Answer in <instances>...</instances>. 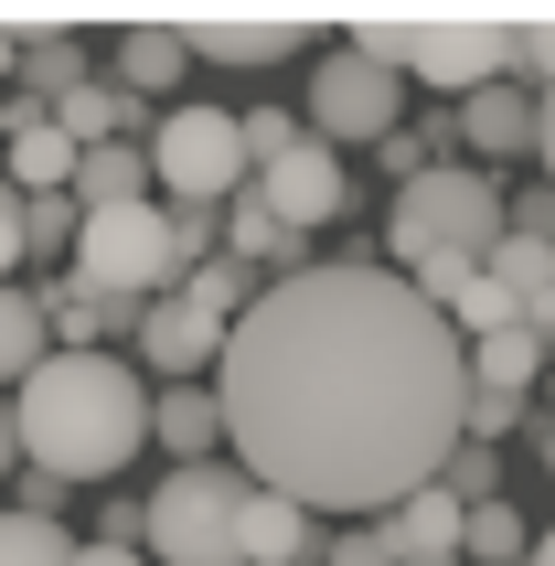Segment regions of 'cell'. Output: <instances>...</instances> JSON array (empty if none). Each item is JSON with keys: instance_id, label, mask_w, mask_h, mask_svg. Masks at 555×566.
<instances>
[{"instance_id": "8", "label": "cell", "mask_w": 555, "mask_h": 566, "mask_svg": "<svg viewBox=\"0 0 555 566\" xmlns=\"http://www.w3.org/2000/svg\"><path fill=\"white\" fill-rule=\"evenodd\" d=\"M310 139L321 150H385L396 139V107H406V86H396V64H374V54H321V75H310Z\"/></svg>"}, {"instance_id": "20", "label": "cell", "mask_w": 555, "mask_h": 566, "mask_svg": "<svg viewBox=\"0 0 555 566\" xmlns=\"http://www.w3.org/2000/svg\"><path fill=\"white\" fill-rule=\"evenodd\" d=\"M300 556H321L310 513L289 492H247V566H300Z\"/></svg>"}, {"instance_id": "28", "label": "cell", "mask_w": 555, "mask_h": 566, "mask_svg": "<svg viewBox=\"0 0 555 566\" xmlns=\"http://www.w3.org/2000/svg\"><path fill=\"white\" fill-rule=\"evenodd\" d=\"M0 566H75L64 524H32V513H0Z\"/></svg>"}, {"instance_id": "33", "label": "cell", "mask_w": 555, "mask_h": 566, "mask_svg": "<svg viewBox=\"0 0 555 566\" xmlns=\"http://www.w3.org/2000/svg\"><path fill=\"white\" fill-rule=\"evenodd\" d=\"M321 566H396V545H385V524L374 535H321Z\"/></svg>"}, {"instance_id": "11", "label": "cell", "mask_w": 555, "mask_h": 566, "mask_svg": "<svg viewBox=\"0 0 555 566\" xmlns=\"http://www.w3.org/2000/svg\"><path fill=\"white\" fill-rule=\"evenodd\" d=\"M256 203H268L289 235H310V224H332L342 203H353V182H342V160L321 150V139H300L289 160H268V171H256Z\"/></svg>"}, {"instance_id": "38", "label": "cell", "mask_w": 555, "mask_h": 566, "mask_svg": "<svg viewBox=\"0 0 555 566\" xmlns=\"http://www.w3.org/2000/svg\"><path fill=\"white\" fill-rule=\"evenodd\" d=\"M0 75H22V32H0Z\"/></svg>"}, {"instance_id": "7", "label": "cell", "mask_w": 555, "mask_h": 566, "mask_svg": "<svg viewBox=\"0 0 555 566\" xmlns=\"http://www.w3.org/2000/svg\"><path fill=\"white\" fill-rule=\"evenodd\" d=\"M75 289H96V300H128V311L171 300V289H182L171 203H118V214H86V247H75Z\"/></svg>"}, {"instance_id": "15", "label": "cell", "mask_w": 555, "mask_h": 566, "mask_svg": "<svg viewBox=\"0 0 555 566\" xmlns=\"http://www.w3.org/2000/svg\"><path fill=\"white\" fill-rule=\"evenodd\" d=\"M460 139H470V150H545V96H534V86L460 96Z\"/></svg>"}, {"instance_id": "30", "label": "cell", "mask_w": 555, "mask_h": 566, "mask_svg": "<svg viewBox=\"0 0 555 566\" xmlns=\"http://www.w3.org/2000/svg\"><path fill=\"white\" fill-rule=\"evenodd\" d=\"M300 139H310V128L289 118V107H247V160H256V171H268V160H289Z\"/></svg>"}, {"instance_id": "22", "label": "cell", "mask_w": 555, "mask_h": 566, "mask_svg": "<svg viewBox=\"0 0 555 566\" xmlns=\"http://www.w3.org/2000/svg\"><path fill=\"white\" fill-rule=\"evenodd\" d=\"M224 256H235V268H256V256H268V268H289V279H310V256H300V235H289V224L268 214V203H224Z\"/></svg>"}, {"instance_id": "3", "label": "cell", "mask_w": 555, "mask_h": 566, "mask_svg": "<svg viewBox=\"0 0 555 566\" xmlns=\"http://www.w3.org/2000/svg\"><path fill=\"white\" fill-rule=\"evenodd\" d=\"M353 54L374 64H417L428 86H513L524 75V22H502V11H353Z\"/></svg>"}, {"instance_id": "19", "label": "cell", "mask_w": 555, "mask_h": 566, "mask_svg": "<svg viewBox=\"0 0 555 566\" xmlns=\"http://www.w3.org/2000/svg\"><path fill=\"white\" fill-rule=\"evenodd\" d=\"M86 86H96V75H86V43H75V32H43V43L22 54V96H32V118L75 107Z\"/></svg>"}, {"instance_id": "39", "label": "cell", "mask_w": 555, "mask_h": 566, "mask_svg": "<svg viewBox=\"0 0 555 566\" xmlns=\"http://www.w3.org/2000/svg\"><path fill=\"white\" fill-rule=\"evenodd\" d=\"M545 182H555V96H545Z\"/></svg>"}, {"instance_id": "5", "label": "cell", "mask_w": 555, "mask_h": 566, "mask_svg": "<svg viewBox=\"0 0 555 566\" xmlns=\"http://www.w3.org/2000/svg\"><path fill=\"white\" fill-rule=\"evenodd\" d=\"M139 150H150V182L171 192V203H203V214H224V203L256 182L247 118H235V107H160Z\"/></svg>"}, {"instance_id": "42", "label": "cell", "mask_w": 555, "mask_h": 566, "mask_svg": "<svg viewBox=\"0 0 555 566\" xmlns=\"http://www.w3.org/2000/svg\"><path fill=\"white\" fill-rule=\"evenodd\" d=\"M11 118H22V107H0V139H11Z\"/></svg>"}, {"instance_id": "9", "label": "cell", "mask_w": 555, "mask_h": 566, "mask_svg": "<svg viewBox=\"0 0 555 566\" xmlns=\"http://www.w3.org/2000/svg\"><path fill=\"white\" fill-rule=\"evenodd\" d=\"M128 343H139V364H160V385H192V375H224V343H235V321H214L203 300H150V311L128 321Z\"/></svg>"}, {"instance_id": "21", "label": "cell", "mask_w": 555, "mask_h": 566, "mask_svg": "<svg viewBox=\"0 0 555 566\" xmlns=\"http://www.w3.org/2000/svg\"><path fill=\"white\" fill-rule=\"evenodd\" d=\"M75 203H86V214L150 203V150H139V139H118V150H86V160H75Z\"/></svg>"}, {"instance_id": "6", "label": "cell", "mask_w": 555, "mask_h": 566, "mask_svg": "<svg viewBox=\"0 0 555 566\" xmlns=\"http://www.w3.org/2000/svg\"><path fill=\"white\" fill-rule=\"evenodd\" d=\"M247 471H224V460H203V471H171L150 492V545L160 566H247Z\"/></svg>"}, {"instance_id": "29", "label": "cell", "mask_w": 555, "mask_h": 566, "mask_svg": "<svg viewBox=\"0 0 555 566\" xmlns=\"http://www.w3.org/2000/svg\"><path fill=\"white\" fill-rule=\"evenodd\" d=\"M438 481H449L470 513H481V503H502V449H470V439H460V460H449Z\"/></svg>"}, {"instance_id": "1", "label": "cell", "mask_w": 555, "mask_h": 566, "mask_svg": "<svg viewBox=\"0 0 555 566\" xmlns=\"http://www.w3.org/2000/svg\"><path fill=\"white\" fill-rule=\"evenodd\" d=\"M224 449L300 513H396L470 439V343L396 268L268 279L224 343Z\"/></svg>"}, {"instance_id": "18", "label": "cell", "mask_w": 555, "mask_h": 566, "mask_svg": "<svg viewBox=\"0 0 555 566\" xmlns=\"http://www.w3.org/2000/svg\"><path fill=\"white\" fill-rule=\"evenodd\" d=\"M492 279L513 289L524 332H555V247H534V235H502V247H492Z\"/></svg>"}, {"instance_id": "17", "label": "cell", "mask_w": 555, "mask_h": 566, "mask_svg": "<svg viewBox=\"0 0 555 566\" xmlns=\"http://www.w3.org/2000/svg\"><path fill=\"white\" fill-rule=\"evenodd\" d=\"M43 364H54V321H43V300H32V289H0V385L22 396Z\"/></svg>"}, {"instance_id": "25", "label": "cell", "mask_w": 555, "mask_h": 566, "mask_svg": "<svg viewBox=\"0 0 555 566\" xmlns=\"http://www.w3.org/2000/svg\"><path fill=\"white\" fill-rule=\"evenodd\" d=\"M43 321L64 332V353H107V332H118V321H139V311H128V300H96V289H54V300H43Z\"/></svg>"}, {"instance_id": "16", "label": "cell", "mask_w": 555, "mask_h": 566, "mask_svg": "<svg viewBox=\"0 0 555 566\" xmlns=\"http://www.w3.org/2000/svg\"><path fill=\"white\" fill-rule=\"evenodd\" d=\"M182 64H192L182 22H128L118 32V86L128 96H171V86H182Z\"/></svg>"}, {"instance_id": "35", "label": "cell", "mask_w": 555, "mask_h": 566, "mask_svg": "<svg viewBox=\"0 0 555 566\" xmlns=\"http://www.w3.org/2000/svg\"><path fill=\"white\" fill-rule=\"evenodd\" d=\"M513 428V396H470V449H492Z\"/></svg>"}, {"instance_id": "13", "label": "cell", "mask_w": 555, "mask_h": 566, "mask_svg": "<svg viewBox=\"0 0 555 566\" xmlns=\"http://www.w3.org/2000/svg\"><path fill=\"white\" fill-rule=\"evenodd\" d=\"M0 160H11V192L43 203V192H75V160H86V150H75V128H64V118H32V107H22L11 139H0Z\"/></svg>"}, {"instance_id": "10", "label": "cell", "mask_w": 555, "mask_h": 566, "mask_svg": "<svg viewBox=\"0 0 555 566\" xmlns=\"http://www.w3.org/2000/svg\"><path fill=\"white\" fill-rule=\"evenodd\" d=\"M192 64H289L310 43V11H182Z\"/></svg>"}, {"instance_id": "37", "label": "cell", "mask_w": 555, "mask_h": 566, "mask_svg": "<svg viewBox=\"0 0 555 566\" xmlns=\"http://www.w3.org/2000/svg\"><path fill=\"white\" fill-rule=\"evenodd\" d=\"M22 460V417H11V396H0V471Z\"/></svg>"}, {"instance_id": "24", "label": "cell", "mask_w": 555, "mask_h": 566, "mask_svg": "<svg viewBox=\"0 0 555 566\" xmlns=\"http://www.w3.org/2000/svg\"><path fill=\"white\" fill-rule=\"evenodd\" d=\"M545 375V332H492V343H470V385L481 396H524Z\"/></svg>"}, {"instance_id": "34", "label": "cell", "mask_w": 555, "mask_h": 566, "mask_svg": "<svg viewBox=\"0 0 555 566\" xmlns=\"http://www.w3.org/2000/svg\"><path fill=\"white\" fill-rule=\"evenodd\" d=\"M513 235H534V247H555V182L513 192Z\"/></svg>"}, {"instance_id": "31", "label": "cell", "mask_w": 555, "mask_h": 566, "mask_svg": "<svg viewBox=\"0 0 555 566\" xmlns=\"http://www.w3.org/2000/svg\"><path fill=\"white\" fill-rule=\"evenodd\" d=\"M22 256H32V192H11V171H0V289H11Z\"/></svg>"}, {"instance_id": "4", "label": "cell", "mask_w": 555, "mask_h": 566, "mask_svg": "<svg viewBox=\"0 0 555 566\" xmlns=\"http://www.w3.org/2000/svg\"><path fill=\"white\" fill-rule=\"evenodd\" d=\"M502 235H513L502 182H481L460 160H428V171L396 192V214H385V247H396L406 268H428V256H492Z\"/></svg>"}, {"instance_id": "14", "label": "cell", "mask_w": 555, "mask_h": 566, "mask_svg": "<svg viewBox=\"0 0 555 566\" xmlns=\"http://www.w3.org/2000/svg\"><path fill=\"white\" fill-rule=\"evenodd\" d=\"M150 439L171 449L182 471H203V460L224 449V396H214V385H160V396H150Z\"/></svg>"}, {"instance_id": "40", "label": "cell", "mask_w": 555, "mask_h": 566, "mask_svg": "<svg viewBox=\"0 0 555 566\" xmlns=\"http://www.w3.org/2000/svg\"><path fill=\"white\" fill-rule=\"evenodd\" d=\"M534 566H555V524H545V535H534Z\"/></svg>"}, {"instance_id": "2", "label": "cell", "mask_w": 555, "mask_h": 566, "mask_svg": "<svg viewBox=\"0 0 555 566\" xmlns=\"http://www.w3.org/2000/svg\"><path fill=\"white\" fill-rule=\"evenodd\" d=\"M22 417V460L43 481H118L128 449H150V385L128 375L118 353H54L43 375L11 396Z\"/></svg>"}, {"instance_id": "26", "label": "cell", "mask_w": 555, "mask_h": 566, "mask_svg": "<svg viewBox=\"0 0 555 566\" xmlns=\"http://www.w3.org/2000/svg\"><path fill=\"white\" fill-rule=\"evenodd\" d=\"M470 556H481V566H534V524L513 503H481V513H470Z\"/></svg>"}, {"instance_id": "12", "label": "cell", "mask_w": 555, "mask_h": 566, "mask_svg": "<svg viewBox=\"0 0 555 566\" xmlns=\"http://www.w3.org/2000/svg\"><path fill=\"white\" fill-rule=\"evenodd\" d=\"M385 545H396V566H460L470 556V503L449 492V481H428L417 503L385 513Z\"/></svg>"}, {"instance_id": "23", "label": "cell", "mask_w": 555, "mask_h": 566, "mask_svg": "<svg viewBox=\"0 0 555 566\" xmlns=\"http://www.w3.org/2000/svg\"><path fill=\"white\" fill-rule=\"evenodd\" d=\"M54 118L75 128V150H118L128 128H139V96H128L118 75H107V86H86V96H75V107H54ZM139 139H150V128H139Z\"/></svg>"}, {"instance_id": "41", "label": "cell", "mask_w": 555, "mask_h": 566, "mask_svg": "<svg viewBox=\"0 0 555 566\" xmlns=\"http://www.w3.org/2000/svg\"><path fill=\"white\" fill-rule=\"evenodd\" d=\"M545 471H555V417H545Z\"/></svg>"}, {"instance_id": "36", "label": "cell", "mask_w": 555, "mask_h": 566, "mask_svg": "<svg viewBox=\"0 0 555 566\" xmlns=\"http://www.w3.org/2000/svg\"><path fill=\"white\" fill-rule=\"evenodd\" d=\"M75 566H139V545H75Z\"/></svg>"}, {"instance_id": "32", "label": "cell", "mask_w": 555, "mask_h": 566, "mask_svg": "<svg viewBox=\"0 0 555 566\" xmlns=\"http://www.w3.org/2000/svg\"><path fill=\"white\" fill-rule=\"evenodd\" d=\"M524 75L534 96H555V11H524Z\"/></svg>"}, {"instance_id": "27", "label": "cell", "mask_w": 555, "mask_h": 566, "mask_svg": "<svg viewBox=\"0 0 555 566\" xmlns=\"http://www.w3.org/2000/svg\"><path fill=\"white\" fill-rule=\"evenodd\" d=\"M247 279H256V268H235V256H203V268L182 279V300H203L214 321H247V311H256V300H247Z\"/></svg>"}]
</instances>
